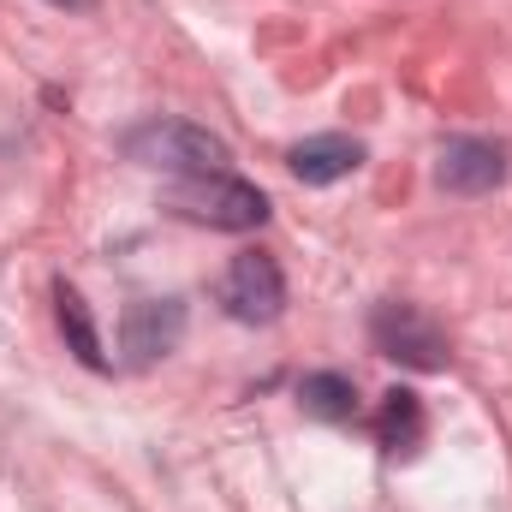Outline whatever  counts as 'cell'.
Wrapping results in <instances>:
<instances>
[{"label": "cell", "instance_id": "6da1fadb", "mask_svg": "<svg viewBox=\"0 0 512 512\" xmlns=\"http://www.w3.org/2000/svg\"><path fill=\"white\" fill-rule=\"evenodd\" d=\"M126 161L149 167V173H173V179H203V173H227V143L215 131L191 126V120H149V126H131L120 137Z\"/></svg>", "mask_w": 512, "mask_h": 512}, {"label": "cell", "instance_id": "7a4b0ae2", "mask_svg": "<svg viewBox=\"0 0 512 512\" xmlns=\"http://www.w3.org/2000/svg\"><path fill=\"white\" fill-rule=\"evenodd\" d=\"M167 209L179 221H197V227H215V233H256L268 221V197L233 179V173H203V179H179L167 191Z\"/></svg>", "mask_w": 512, "mask_h": 512}, {"label": "cell", "instance_id": "3957f363", "mask_svg": "<svg viewBox=\"0 0 512 512\" xmlns=\"http://www.w3.org/2000/svg\"><path fill=\"white\" fill-rule=\"evenodd\" d=\"M370 346H376L382 358H393L399 370H423V376H435V370L453 364V346H447L441 322H435L429 310L405 304V298H382V304L370 310Z\"/></svg>", "mask_w": 512, "mask_h": 512}, {"label": "cell", "instance_id": "277c9868", "mask_svg": "<svg viewBox=\"0 0 512 512\" xmlns=\"http://www.w3.org/2000/svg\"><path fill=\"white\" fill-rule=\"evenodd\" d=\"M221 310L245 328H268L286 310V274L268 251H239L221 274Z\"/></svg>", "mask_w": 512, "mask_h": 512}, {"label": "cell", "instance_id": "5b68a950", "mask_svg": "<svg viewBox=\"0 0 512 512\" xmlns=\"http://www.w3.org/2000/svg\"><path fill=\"white\" fill-rule=\"evenodd\" d=\"M185 304L179 298H137L126 304V316H120V352H126L131 370H155L161 358H173L179 352V340H185Z\"/></svg>", "mask_w": 512, "mask_h": 512}, {"label": "cell", "instance_id": "8992f818", "mask_svg": "<svg viewBox=\"0 0 512 512\" xmlns=\"http://www.w3.org/2000/svg\"><path fill=\"white\" fill-rule=\"evenodd\" d=\"M435 185L453 197H489L507 185V143L495 137H447L435 155Z\"/></svg>", "mask_w": 512, "mask_h": 512}, {"label": "cell", "instance_id": "52a82bcc", "mask_svg": "<svg viewBox=\"0 0 512 512\" xmlns=\"http://www.w3.org/2000/svg\"><path fill=\"white\" fill-rule=\"evenodd\" d=\"M286 167H292L298 185H340V179H352V173L364 167V143L346 137V131H322V137L292 143Z\"/></svg>", "mask_w": 512, "mask_h": 512}, {"label": "cell", "instance_id": "ba28073f", "mask_svg": "<svg viewBox=\"0 0 512 512\" xmlns=\"http://www.w3.org/2000/svg\"><path fill=\"white\" fill-rule=\"evenodd\" d=\"M54 322H60V334H66V352L84 364V370H108V352H102V334H96V316H90V304H84V292L78 286H54Z\"/></svg>", "mask_w": 512, "mask_h": 512}, {"label": "cell", "instance_id": "9c48e42d", "mask_svg": "<svg viewBox=\"0 0 512 512\" xmlns=\"http://www.w3.org/2000/svg\"><path fill=\"white\" fill-rule=\"evenodd\" d=\"M423 429H429V417H423V399L411 393V387H387L382 393V411H376V441H382V453H417L423 447Z\"/></svg>", "mask_w": 512, "mask_h": 512}, {"label": "cell", "instance_id": "30bf717a", "mask_svg": "<svg viewBox=\"0 0 512 512\" xmlns=\"http://www.w3.org/2000/svg\"><path fill=\"white\" fill-rule=\"evenodd\" d=\"M298 405H304V417L352 423L358 417V387H352V376H340V370H316V376L298 382Z\"/></svg>", "mask_w": 512, "mask_h": 512}, {"label": "cell", "instance_id": "8fae6325", "mask_svg": "<svg viewBox=\"0 0 512 512\" xmlns=\"http://www.w3.org/2000/svg\"><path fill=\"white\" fill-rule=\"evenodd\" d=\"M54 6H90V0H54Z\"/></svg>", "mask_w": 512, "mask_h": 512}]
</instances>
